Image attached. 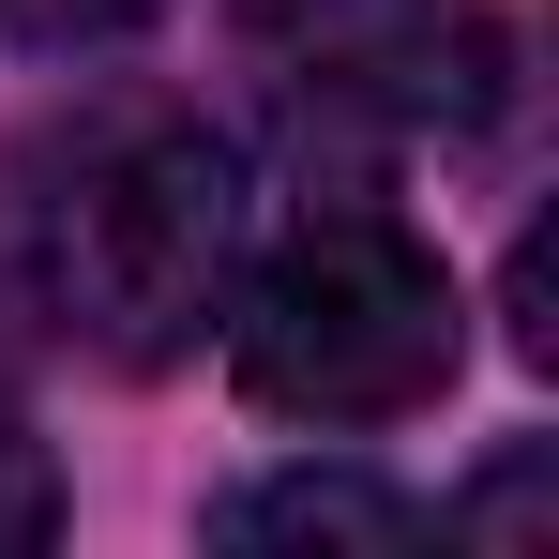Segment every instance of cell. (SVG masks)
<instances>
[{"label": "cell", "instance_id": "obj_1", "mask_svg": "<svg viewBox=\"0 0 559 559\" xmlns=\"http://www.w3.org/2000/svg\"><path fill=\"white\" fill-rule=\"evenodd\" d=\"M242 273V152L182 106H121L31 212V287L92 364L152 378L227 318Z\"/></svg>", "mask_w": 559, "mask_h": 559}, {"label": "cell", "instance_id": "obj_2", "mask_svg": "<svg viewBox=\"0 0 559 559\" xmlns=\"http://www.w3.org/2000/svg\"><path fill=\"white\" fill-rule=\"evenodd\" d=\"M454 348H468V302L439 273L424 227L393 212H302L287 242H258L227 273V364L273 424H408L454 393Z\"/></svg>", "mask_w": 559, "mask_h": 559}, {"label": "cell", "instance_id": "obj_3", "mask_svg": "<svg viewBox=\"0 0 559 559\" xmlns=\"http://www.w3.org/2000/svg\"><path fill=\"white\" fill-rule=\"evenodd\" d=\"M212 545H424V499H393L364 468H273L212 499Z\"/></svg>", "mask_w": 559, "mask_h": 559}, {"label": "cell", "instance_id": "obj_4", "mask_svg": "<svg viewBox=\"0 0 559 559\" xmlns=\"http://www.w3.org/2000/svg\"><path fill=\"white\" fill-rule=\"evenodd\" d=\"M61 530V484H46V454H31V424L0 408V545H46Z\"/></svg>", "mask_w": 559, "mask_h": 559}, {"label": "cell", "instance_id": "obj_5", "mask_svg": "<svg viewBox=\"0 0 559 559\" xmlns=\"http://www.w3.org/2000/svg\"><path fill=\"white\" fill-rule=\"evenodd\" d=\"M530 514H545V454H514V468H499V484L454 514V530H530Z\"/></svg>", "mask_w": 559, "mask_h": 559}, {"label": "cell", "instance_id": "obj_6", "mask_svg": "<svg viewBox=\"0 0 559 559\" xmlns=\"http://www.w3.org/2000/svg\"><path fill=\"white\" fill-rule=\"evenodd\" d=\"M46 15H136V0H46Z\"/></svg>", "mask_w": 559, "mask_h": 559}]
</instances>
